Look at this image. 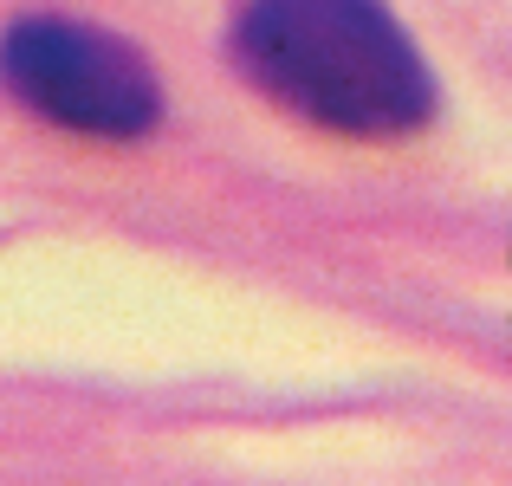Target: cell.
<instances>
[{"label": "cell", "instance_id": "cell-1", "mask_svg": "<svg viewBox=\"0 0 512 486\" xmlns=\"http://www.w3.org/2000/svg\"><path fill=\"white\" fill-rule=\"evenodd\" d=\"M227 59L253 91L338 137H415L435 117V72L389 7L260 0L227 20Z\"/></svg>", "mask_w": 512, "mask_h": 486}, {"label": "cell", "instance_id": "cell-2", "mask_svg": "<svg viewBox=\"0 0 512 486\" xmlns=\"http://www.w3.org/2000/svg\"><path fill=\"white\" fill-rule=\"evenodd\" d=\"M0 85L33 117L78 137L137 143L163 124L169 98L156 65L124 33L65 13H20L0 33Z\"/></svg>", "mask_w": 512, "mask_h": 486}]
</instances>
